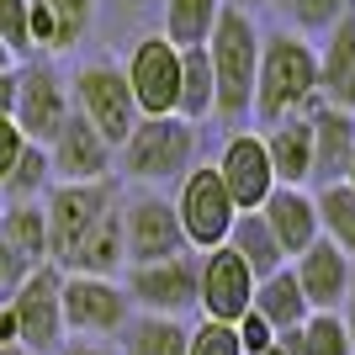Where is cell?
<instances>
[{"label": "cell", "mask_w": 355, "mask_h": 355, "mask_svg": "<svg viewBox=\"0 0 355 355\" xmlns=\"http://www.w3.org/2000/svg\"><path fill=\"white\" fill-rule=\"evenodd\" d=\"M318 101V48L313 37L292 27L260 32V69H254V112L250 117L266 128L276 117L308 112Z\"/></svg>", "instance_id": "cell-2"}, {"label": "cell", "mask_w": 355, "mask_h": 355, "mask_svg": "<svg viewBox=\"0 0 355 355\" xmlns=\"http://www.w3.org/2000/svg\"><path fill=\"white\" fill-rule=\"evenodd\" d=\"M48 186H53L48 148L43 144H27L21 154H16V164L6 170V180H0V196H6V202H43Z\"/></svg>", "instance_id": "cell-30"}, {"label": "cell", "mask_w": 355, "mask_h": 355, "mask_svg": "<svg viewBox=\"0 0 355 355\" xmlns=\"http://www.w3.org/2000/svg\"><path fill=\"white\" fill-rule=\"evenodd\" d=\"M0 69H16V59H11V48L0 43Z\"/></svg>", "instance_id": "cell-44"}, {"label": "cell", "mask_w": 355, "mask_h": 355, "mask_svg": "<svg viewBox=\"0 0 355 355\" xmlns=\"http://www.w3.org/2000/svg\"><path fill=\"white\" fill-rule=\"evenodd\" d=\"M69 101L112 148L133 133V122H138V101L128 90V74H122V64H106V59H90L69 74Z\"/></svg>", "instance_id": "cell-5"}, {"label": "cell", "mask_w": 355, "mask_h": 355, "mask_svg": "<svg viewBox=\"0 0 355 355\" xmlns=\"http://www.w3.org/2000/svg\"><path fill=\"white\" fill-rule=\"evenodd\" d=\"M340 180H345V186L355 191V154H350V164H345V175H340Z\"/></svg>", "instance_id": "cell-43"}, {"label": "cell", "mask_w": 355, "mask_h": 355, "mask_svg": "<svg viewBox=\"0 0 355 355\" xmlns=\"http://www.w3.org/2000/svg\"><path fill=\"white\" fill-rule=\"evenodd\" d=\"M175 117H186V122H207L212 117V64H207V43H202V48H180Z\"/></svg>", "instance_id": "cell-27"}, {"label": "cell", "mask_w": 355, "mask_h": 355, "mask_svg": "<svg viewBox=\"0 0 355 355\" xmlns=\"http://www.w3.org/2000/svg\"><path fill=\"white\" fill-rule=\"evenodd\" d=\"M218 180L223 191L234 196L239 212H254L276 191V170H270V154H266V138L254 133V128H234V133L223 138V154H218Z\"/></svg>", "instance_id": "cell-14"}, {"label": "cell", "mask_w": 355, "mask_h": 355, "mask_svg": "<svg viewBox=\"0 0 355 355\" xmlns=\"http://www.w3.org/2000/svg\"><path fill=\"white\" fill-rule=\"evenodd\" d=\"M90 27H96V0H27L32 53H43V59L80 48Z\"/></svg>", "instance_id": "cell-17"}, {"label": "cell", "mask_w": 355, "mask_h": 355, "mask_svg": "<svg viewBox=\"0 0 355 355\" xmlns=\"http://www.w3.org/2000/svg\"><path fill=\"white\" fill-rule=\"evenodd\" d=\"M27 270H32V260L16 250V244H6V239H0V302H11V292L27 282Z\"/></svg>", "instance_id": "cell-36"}, {"label": "cell", "mask_w": 355, "mask_h": 355, "mask_svg": "<svg viewBox=\"0 0 355 355\" xmlns=\"http://www.w3.org/2000/svg\"><path fill=\"white\" fill-rule=\"evenodd\" d=\"M313 207H318V234L334 239V244L355 260V191L345 186V180L313 186Z\"/></svg>", "instance_id": "cell-28"}, {"label": "cell", "mask_w": 355, "mask_h": 355, "mask_svg": "<svg viewBox=\"0 0 355 355\" xmlns=\"http://www.w3.org/2000/svg\"><path fill=\"white\" fill-rule=\"evenodd\" d=\"M340 318H345V329H350V345H355V276H350V286H345V302H340Z\"/></svg>", "instance_id": "cell-41"}, {"label": "cell", "mask_w": 355, "mask_h": 355, "mask_svg": "<svg viewBox=\"0 0 355 355\" xmlns=\"http://www.w3.org/2000/svg\"><path fill=\"white\" fill-rule=\"evenodd\" d=\"M260 218H266V228L276 234V244H282L286 260H292V254H302L313 239H318L313 186H276V191L260 202Z\"/></svg>", "instance_id": "cell-20"}, {"label": "cell", "mask_w": 355, "mask_h": 355, "mask_svg": "<svg viewBox=\"0 0 355 355\" xmlns=\"http://www.w3.org/2000/svg\"><path fill=\"white\" fill-rule=\"evenodd\" d=\"M16 106V69H0V117H11Z\"/></svg>", "instance_id": "cell-39"}, {"label": "cell", "mask_w": 355, "mask_h": 355, "mask_svg": "<svg viewBox=\"0 0 355 355\" xmlns=\"http://www.w3.org/2000/svg\"><path fill=\"white\" fill-rule=\"evenodd\" d=\"M297 355H355L340 313H308L297 324Z\"/></svg>", "instance_id": "cell-31"}, {"label": "cell", "mask_w": 355, "mask_h": 355, "mask_svg": "<svg viewBox=\"0 0 355 355\" xmlns=\"http://www.w3.org/2000/svg\"><path fill=\"white\" fill-rule=\"evenodd\" d=\"M175 218H180V234H186V244H191L196 254L212 250V244H223L228 239V228H234L239 207H234V196L223 191V180L212 164L196 159L186 175L175 180Z\"/></svg>", "instance_id": "cell-8"}, {"label": "cell", "mask_w": 355, "mask_h": 355, "mask_svg": "<svg viewBox=\"0 0 355 355\" xmlns=\"http://www.w3.org/2000/svg\"><path fill=\"white\" fill-rule=\"evenodd\" d=\"M276 6H282V16H286V27H292V32L318 37V32H329L345 11H350L355 0H276Z\"/></svg>", "instance_id": "cell-32"}, {"label": "cell", "mask_w": 355, "mask_h": 355, "mask_svg": "<svg viewBox=\"0 0 355 355\" xmlns=\"http://www.w3.org/2000/svg\"><path fill=\"white\" fill-rule=\"evenodd\" d=\"M186 355H244V350H239L234 324L202 318V324H191V334H186Z\"/></svg>", "instance_id": "cell-33"}, {"label": "cell", "mask_w": 355, "mask_h": 355, "mask_svg": "<svg viewBox=\"0 0 355 355\" xmlns=\"http://www.w3.org/2000/svg\"><path fill=\"white\" fill-rule=\"evenodd\" d=\"M318 37V101L355 112V6Z\"/></svg>", "instance_id": "cell-18"}, {"label": "cell", "mask_w": 355, "mask_h": 355, "mask_svg": "<svg viewBox=\"0 0 355 355\" xmlns=\"http://www.w3.org/2000/svg\"><path fill=\"white\" fill-rule=\"evenodd\" d=\"M254 6H270V0H254Z\"/></svg>", "instance_id": "cell-46"}, {"label": "cell", "mask_w": 355, "mask_h": 355, "mask_svg": "<svg viewBox=\"0 0 355 355\" xmlns=\"http://www.w3.org/2000/svg\"><path fill=\"white\" fill-rule=\"evenodd\" d=\"M53 355H117V345H112V340H80V334H69Z\"/></svg>", "instance_id": "cell-38"}, {"label": "cell", "mask_w": 355, "mask_h": 355, "mask_svg": "<svg viewBox=\"0 0 355 355\" xmlns=\"http://www.w3.org/2000/svg\"><path fill=\"white\" fill-rule=\"evenodd\" d=\"M196 122L186 117H138L133 133L117 144V180H133V186H148V191H164L175 186L186 170L196 164Z\"/></svg>", "instance_id": "cell-3"}, {"label": "cell", "mask_w": 355, "mask_h": 355, "mask_svg": "<svg viewBox=\"0 0 355 355\" xmlns=\"http://www.w3.org/2000/svg\"><path fill=\"white\" fill-rule=\"evenodd\" d=\"M0 355H32L27 345H0Z\"/></svg>", "instance_id": "cell-45"}, {"label": "cell", "mask_w": 355, "mask_h": 355, "mask_svg": "<svg viewBox=\"0 0 355 355\" xmlns=\"http://www.w3.org/2000/svg\"><path fill=\"white\" fill-rule=\"evenodd\" d=\"M128 90L138 101V117H170L180 96V48L164 37V32H144L133 48H128Z\"/></svg>", "instance_id": "cell-11"}, {"label": "cell", "mask_w": 355, "mask_h": 355, "mask_svg": "<svg viewBox=\"0 0 355 355\" xmlns=\"http://www.w3.org/2000/svg\"><path fill=\"white\" fill-rule=\"evenodd\" d=\"M0 345H16V318H11L6 302H0Z\"/></svg>", "instance_id": "cell-42"}, {"label": "cell", "mask_w": 355, "mask_h": 355, "mask_svg": "<svg viewBox=\"0 0 355 355\" xmlns=\"http://www.w3.org/2000/svg\"><path fill=\"white\" fill-rule=\"evenodd\" d=\"M260 318H266L276 334H286V329H297L302 318H308V297H302V286H297V276H292V266H282V270H270V276H260L254 282V302H250Z\"/></svg>", "instance_id": "cell-24"}, {"label": "cell", "mask_w": 355, "mask_h": 355, "mask_svg": "<svg viewBox=\"0 0 355 355\" xmlns=\"http://www.w3.org/2000/svg\"><path fill=\"white\" fill-rule=\"evenodd\" d=\"M122 250H128V266H144V260H164V254L191 250L186 234H180L175 202L164 191L138 186V196H122Z\"/></svg>", "instance_id": "cell-12"}, {"label": "cell", "mask_w": 355, "mask_h": 355, "mask_svg": "<svg viewBox=\"0 0 355 355\" xmlns=\"http://www.w3.org/2000/svg\"><path fill=\"white\" fill-rule=\"evenodd\" d=\"M48 164H53V180H106V175H117V148L80 112H69L64 128L48 138Z\"/></svg>", "instance_id": "cell-15"}, {"label": "cell", "mask_w": 355, "mask_h": 355, "mask_svg": "<svg viewBox=\"0 0 355 355\" xmlns=\"http://www.w3.org/2000/svg\"><path fill=\"white\" fill-rule=\"evenodd\" d=\"M21 148H27V133H21L11 117H0V180H6V170L16 164V154H21Z\"/></svg>", "instance_id": "cell-37"}, {"label": "cell", "mask_w": 355, "mask_h": 355, "mask_svg": "<svg viewBox=\"0 0 355 355\" xmlns=\"http://www.w3.org/2000/svg\"><path fill=\"white\" fill-rule=\"evenodd\" d=\"M186 334H191V324H186V318L133 313L112 345H117V355H186Z\"/></svg>", "instance_id": "cell-23"}, {"label": "cell", "mask_w": 355, "mask_h": 355, "mask_svg": "<svg viewBox=\"0 0 355 355\" xmlns=\"http://www.w3.org/2000/svg\"><path fill=\"white\" fill-rule=\"evenodd\" d=\"M0 43L11 48V59H32V32H27V0H0Z\"/></svg>", "instance_id": "cell-34"}, {"label": "cell", "mask_w": 355, "mask_h": 355, "mask_svg": "<svg viewBox=\"0 0 355 355\" xmlns=\"http://www.w3.org/2000/svg\"><path fill=\"white\" fill-rule=\"evenodd\" d=\"M286 266H292V276H297V286H302V297H308L313 313H340L345 286H350V276H355V260L334 244V239L318 234L308 250L292 254Z\"/></svg>", "instance_id": "cell-16"}, {"label": "cell", "mask_w": 355, "mask_h": 355, "mask_svg": "<svg viewBox=\"0 0 355 355\" xmlns=\"http://www.w3.org/2000/svg\"><path fill=\"white\" fill-rule=\"evenodd\" d=\"M0 239L16 244L32 266L48 260V218H43V202H6L0 207Z\"/></svg>", "instance_id": "cell-29"}, {"label": "cell", "mask_w": 355, "mask_h": 355, "mask_svg": "<svg viewBox=\"0 0 355 355\" xmlns=\"http://www.w3.org/2000/svg\"><path fill=\"white\" fill-rule=\"evenodd\" d=\"M122 266H128V250H122V202H117V207H106L101 223L74 244L64 270H80V276H122Z\"/></svg>", "instance_id": "cell-22"}, {"label": "cell", "mask_w": 355, "mask_h": 355, "mask_svg": "<svg viewBox=\"0 0 355 355\" xmlns=\"http://www.w3.org/2000/svg\"><path fill=\"white\" fill-rule=\"evenodd\" d=\"M59 302H64V329L80 334V340H117L122 324L133 318V297H128L122 276H80V270H64Z\"/></svg>", "instance_id": "cell-6"}, {"label": "cell", "mask_w": 355, "mask_h": 355, "mask_svg": "<svg viewBox=\"0 0 355 355\" xmlns=\"http://www.w3.org/2000/svg\"><path fill=\"white\" fill-rule=\"evenodd\" d=\"M234 334H239V350H244V355H260L270 340H276V329H270V324H266V318H260L254 308L234 318Z\"/></svg>", "instance_id": "cell-35"}, {"label": "cell", "mask_w": 355, "mask_h": 355, "mask_svg": "<svg viewBox=\"0 0 355 355\" xmlns=\"http://www.w3.org/2000/svg\"><path fill=\"white\" fill-rule=\"evenodd\" d=\"M122 286L133 297V313H164V318H191L196 313V250L122 266Z\"/></svg>", "instance_id": "cell-10"}, {"label": "cell", "mask_w": 355, "mask_h": 355, "mask_svg": "<svg viewBox=\"0 0 355 355\" xmlns=\"http://www.w3.org/2000/svg\"><path fill=\"white\" fill-rule=\"evenodd\" d=\"M270 154V170H276V186H313V133H308V112H292V117H276L260 128Z\"/></svg>", "instance_id": "cell-21"}, {"label": "cell", "mask_w": 355, "mask_h": 355, "mask_svg": "<svg viewBox=\"0 0 355 355\" xmlns=\"http://www.w3.org/2000/svg\"><path fill=\"white\" fill-rule=\"evenodd\" d=\"M218 11H223V0H164L159 32L175 48H202L218 27Z\"/></svg>", "instance_id": "cell-26"}, {"label": "cell", "mask_w": 355, "mask_h": 355, "mask_svg": "<svg viewBox=\"0 0 355 355\" xmlns=\"http://www.w3.org/2000/svg\"><path fill=\"white\" fill-rule=\"evenodd\" d=\"M260 355H297V329H286V334H276V340L266 345Z\"/></svg>", "instance_id": "cell-40"}, {"label": "cell", "mask_w": 355, "mask_h": 355, "mask_svg": "<svg viewBox=\"0 0 355 355\" xmlns=\"http://www.w3.org/2000/svg\"><path fill=\"white\" fill-rule=\"evenodd\" d=\"M207 64H212V117L218 122H250L254 112V69H260V21L250 6L223 0L218 27L207 37Z\"/></svg>", "instance_id": "cell-1"}, {"label": "cell", "mask_w": 355, "mask_h": 355, "mask_svg": "<svg viewBox=\"0 0 355 355\" xmlns=\"http://www.w3.org/2000/svg\"><path fill=\"white\" fill-rule=\"evenodd\" d=\"M59 286H64V270L53 260L27 270V282L11 292V318H16V345H27L32 355H53L69 329H64V302H59Z\"/></svg>", "instance_id": "cell-7"}, {"label": "cell", "mask_w": 355, "mask_h": 355, "mask_svg": "<svg viewBox=\"0 0 355 355\" xmlns=\"http://www.w3.org/2000/svg\"><path fill=\"white\" fill-rule=\"evenodd\" d=\"M254 302V270L239 260L228 244L196 254V313L212 324H234L239 313H250Z\"/></svg>", "instance_id": "cell-13"}, {"label": "cell", "mask_w": 355, "mask_h": 355, "mask_svg": "<svg viewBox=\"0 0 355 355\" xmlns=\"http://www.w3.org/2000/svg\"><path fill=\"white\" fill-rule=\"evenodd\" d=\"M122 202V180H53L43 196V218H48V260L64 270V260L74 254V244L101 223L106 207Z\"/></svg>", "instance_id": "cell-4"}, {"label": "cell", "mask_w": 355, "mask_h": 355, "mask_svg": "<svg viewBox=\"0 0 355 355\" xmlns=\"http://www.w3.org/2000/svg\"><path fill=\"white\" fill-rule=\"evenodd\" d=\"M308 133H313V186L345 175V164L355 154V112H340L329 101L308 106Z\"/></svg>", "instance_id": "cell-19"}, {"label": "cell", "mask_w": 355, "mask_h": 355, "mask_svg": "<svg viewBox=\"0 0 355 355\" xmlns=\"http://www.w3.org/2000/svg\"><path fill=\"white\" fill-rule=\"evenodd\" d=\"M0 207H6V196H0Z\"/></svg>", "instance_id": "cell-47"}, {"label": "cell", "mask_w": 355, "mask_h": 355, "mask_svg": "<svg viewBox=\"0 0 355 355\" xmlns=\"http://www.w3.org/2000/svg\"><path fill=\"white\" fill-rule=\"evenodd\" d=\"M228 250L244 260V266L254 270V282L260 276H270V270H282L286 266V254H282V244H276V234L266 228V218H260V207L254 212H239L234 218V228H228V239H223Z\"/></svg>", "instance_id": "cell-25"}, {"label": "cell", "mask_w": 355, "mask_h": 355, "mask_svg": "<svg viewBox=\"0 0 355 355\" xmlns=\"http://www.w3.org/2000/svg\"><path fill=\"white\" fill-rule=\"evenodd\" d=\"M74 112L69 101V74L53 69L48 59H21L16 64V106H11V122L27 133V144H43L64 128V117Z\"/></svg>", "instance_id": "cell-9"}]
</instances>
